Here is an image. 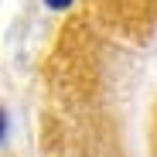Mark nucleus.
Listing matches in <instances>:
<instances>
[{
  "instance_id": "obj_1",
  "label": "nucleus",
  "mask_w": 157,
  "mask_h": 157,
  "mask_svg": "<svg viewBox=\"0 0 157 157\" xmlns=\"http://www.w3.org/2000/svg\"><path fill=\"white\" fill-rule=\"evenodd\" d=\"M44 4H48V7H51V10H65V7H68V4H72V0H44Z\"/></svg>"
},
{
  "instance_id": "obj_2",
  "label": "nucleus",
  "mask_w": 157,
  "mask_h": 157,
  "mask_svg": "<svg viewBox=\"0 0 157 157\" xmlns=\"http://www.w3.org/2000/svg\"><path fill=\"white\" fill-rule=\"evenodd\" d=\"M4 137H7V113L0 109V140H4Z\"/></svg>"
}]
</instances>
